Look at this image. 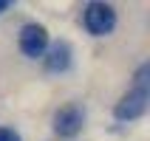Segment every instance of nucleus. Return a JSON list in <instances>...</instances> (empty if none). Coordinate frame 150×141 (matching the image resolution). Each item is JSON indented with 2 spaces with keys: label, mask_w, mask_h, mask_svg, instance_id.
<instances>
[{
  "label": "nucleus",
  "mask_w": 150,
  "mask_h": 141,
  "mask_svg": "<svg viewBox=\"0 0 150 141\" xmlns=\"http://www.w3.org/2000/svg\"><path fill=\"white\" fill-rule=\"evenodd\" d=\"M0 141H20V135L14 130H8V127H0Z\"/></svg>",
  "instance_id": "423d86ee"
},
{
  "label": "nucleus",
  "mask_w": 150,
  "mask_h": 141,
  "mask_svg": "<svg viewBox=\"0 0 150 141\" xmlns=\"http://www.w3.org/2000/svg\"><path fill=\"white\" fill-rule=\"evenodd\" d=\"M8 8V0H0V11H6Z\"/></svg>",
  "instance_id": "0eeeda50"
},
{
  "label": "nucleus",
  "mask_w": 150,
  "mask_h": 141,
  "mask_svg": "<svg viewBox=\"0 0 150 141\" xmlns=\"http://www.w3.org/2000/svg\"><path fill=\"white\" fill-rule=\"evenodd\" d=\"M144 107H147V90H130L125 93L122 99L116 102V107H113V116L119 119V121H133V119H139L144 113Z\"/></svg>",
  "instance_id": "7ed1b4c3"
},
{
  "label": "nucleus",
  "mask_w": 150,
  "mask_h": 141,
  "mask_svg": "<svg viewBox=\"0 0 150 141\" xmlns=\"http://www.w3.org/2000/svg\"><path fill=\"white\" fill-rule=\"evenodd\" d=\"M71 65V48H68V42H57V45H51L48 48V57H45V68L48 71H65Z\"/></svg>",
  "instance_id": "39448f33"
},
{
  "label": "nucleus",
  "mask_w": 150,
  "mask_h": 141,
  "mask_svg": "<svg viewBox=\"0 0 150 141\" xmlns=\"http://www.w3.org/2000/svg\"><path fill=\"white\" fill-rule=\"evenodd\" d=\"M48 48V31L37 23H28L20 28V51L25 57H42Z\"/></svg>",
  "instance_id": "f03ea898"
},
{
  "label": "nucleus",
  "mask_w": 150,
  "mask_h": 141,
  "mask_svg": "<svg viewBox=\"0 0 150 141\" xmlns=\"http://www.w3.org/2000/svg\"><path fill=\"white\" fill-rule=\"evenodd\" d=\"M82 124H85V113H82V107H76V105H65V107L54 116V130H57L59 135H65V138L76 135L82 130Z\"/></svg>",
  "instance_id": "20e7f679"
},
{
  "label": "nucleus",
  "mask_w": 150,
  "mask_h": 141,
  "mask_svg": "<svg viewBox=\"0 0 150 141\" xmlns=\"http://www.w3.org/2000/svg\"><path fill=\"white\" fill-rule=\"evenodd\" d=\"M82 23L93 37H105L116 25V11L108 3H88L85 6V14H82Z\"/></svg>",
  "instance_id": "f257e3e1"
}]
</instances>
